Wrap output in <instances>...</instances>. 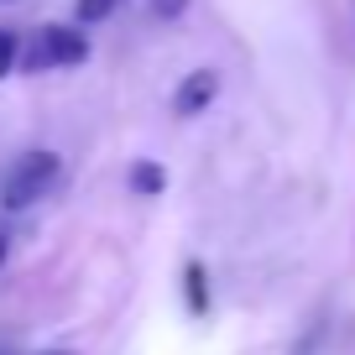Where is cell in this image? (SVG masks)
<instances>
[{
	"instance_id": "obj_1",
	"label": "cell",
	"mask_w": 355,
	"mask_h": 355,
	"mask_svg": "<svg viewBox=\"0 0 355 355\" xmlns=\"http://www.w3.org/2000/svg\"><path fill=\"white\" fill-rule=\"evenodd\" d=\"M58 173H63V157H58V152H26V157H16L11 173L0 178V204H6V209H26V204H37L58 183Z\"/></svg>"
},
{
	"instance_id": "obj_2",
	"label": "cell",
	"mask_w": 355,
	"mask_h": 355,
	"mask_svg": "<svg viewBox=\"0 0 355 355\" xmlns=\"http://www.w3.org/2000/svg\"><path fill=\"white\" fill-rule=\"evenodd\" d=\"M89 58V37L78 26H42L32 37V53H26V68L42 73V68H78Z\"/></svg>"
},
{
	"instance_id": "obj_3",
	"label": "cell",
	"mask_w": 355,
	"mask_h": 355,
	"mask_svg": "<svg viewBox=\"0 0 355 355\" xmlns=\"http://www.w3.org/2000/svg\"><path fill=\"white\" fill-rule=\"evenodd\" d=\"M214 94H220V73L214 68H193L183 84H178V94H173V110L189 121V115H204L214 105Z\"/></svg>"
},
{
	"instance_id": "obj_4",
	"label": "cell",
	"mask_w": 355,
	"mask_h": 355,
	"mask_svg": "<svg viewBox=\"0 0 355 355\" xmlns=\"http://www.w3.org/2000/svg\"><path fill=\"white\" fill-rule=\"evenodd\" d=\"M183 298H189V313H209V277L199 261L183 266Z\"/></svg>"
},
{
	"instance_id": "obj_5",
	"label": "cell",
	"mask_w": 355,
	"mask_h": 355,
	"mask_svg": "<svg viewBox=\"0 0 355 355\" xmlns=\"http://www.w3.org/2000/svg\"><path fill=\"white\" fill-rule=\"evenodd\" d=\"M131 189L152 199V193H162V189H167V173H162L157 162H136V167H131Z\"/></svg>"
},
{
	"instance_id": "obj_6",
	"label": "cell",
	"mask_w": 355,
	"mask_h": 355,
	"mask_svg": "<svg viewBox=\"0 0 355 355\" xmlns=\"http://www.w3.org/2000/svg\"><path fill=\"white\" fill-rule=\"evenodd\" d=\"M16 63H21V37H16L11 26H0V78L16 73Z\"/></svg>"
},
{
	"instance_id": "obj_7",
	"label": "cell",
	"mask_w": 355,
	"mask_h": 355,
	"mask_svg": "<svg viewBox=\"0 0 355 355\" xmlns=\"http://www.w3.org/2000/svg\"><path fill=\"white\" fill-rule=\"evenodd\" d=\"M121 0H78V21H105Z\"/></svg>"
},
{
	"instance_id": "obj_8",
	"label": "cell",
	"mask_w": 355,
	"mask_h": 355,
	"mask_svg": "<svg viewBox=\"0 0 355 355\" xmlns=\"http://www.w3.org/2000/svg\"><path fill=\"white\" fill-rule=\"evenodd\" d=\"M146 11H152L157 21H173V16L189 11V0H146Z\"/></svg>"
},
{
	"instance_id": "obj_9",
	"label": "cell",
	"mask_w": 355,
	"mask_h": 355,
	"mask_svg": "<svg viewBox=\"0 0 355 355\" xmlns=\"http://www.w3.org/2000/svg\"><path fill=\"white\" fill-rule=\"evenodd\" d=\"M0 261H6V235H0Z\"/></svg>"
},
{
	"instance_id": "obj_10",
	"label": "cell",
	"mask_w": 355,
	"mask_h": 355,
	"mask_svg": "<svg viewBox=\"0 0 355 355\" xmlns=\"http://www.w3.org/2000/svg\"><path fill=\"white\" fill-rule=\"evenodd\" d=\"M53 355H68V350H53Z\"/></svg>"
}]
</instances>
